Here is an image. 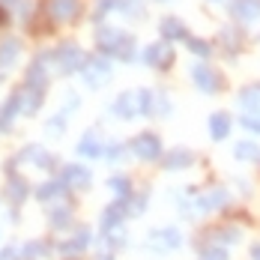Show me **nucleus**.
Masks as SVG:
<instances>
[{"mask_svg":"<svg viewBox=\"0 0 260 260\" xmlns=\"http://www.w3.org/2000/svg\"><path fill=\"white\" fill-rule=\"evenodd\" d=\"M182 245V234L177 228H156L153 234H150V248L153 251H177Z\"/></svg>","mask_w":260,"mask_h":260,"instance_id":"9","label":"nucleus"},{"mask_svg":"<svg viewBox=\"0 0 260 260\" xmlns=\"http://www.w3.org/2000/svg\"><path fill=\"white\" fill-rule=\"evenodd\" d=\"M158 57H161V42H156V45H150V48L144 51V57H141V60H144L147 66H153V69H158Z\"/></svg>","mask_w":260,"mask_h":260,"instance_id":"35","label":"nucleus"},{"mask_svg":"<svg viewBox=\"0 0 260 260\" xmlns=\"http://www.w3.org/2000/svg\"><path fill=\"white\" fill-rule=\"evenodd\" d=\"M158 33H161V39L165 42H185L188 39V30H185V24H182L180 18H174V15H168V18H161L158 21Z\"/></svg>","mask_w":260,"mask_h":260,"instance_id":"14","label":"nucleus"},{"mask_svg":"<svg viewBox=\"0 0 260 260\" xmlns=\"http://www.w3.org/2000/svg\"><path fill=\"white\" fill-rule=\"evenodd\" d=\"M72 221H75L72 207H54L48 212V224H51V231H57V234H66L72 228Z\"/></svg>","mask_w":260,"mask_h":260,"instance_id":"21","label":"nucleus"},{"mask_svg":"<svg viewBox=\"0 0 260 260\" xmlns=\"http://www.w3.org/2000/svg\"><path fill=\"white\" fill-rule=\"evenodd\" d=\"M239 105H242V108H248V114H257V117H260V84H257V87L242 90V93H239Z\"/></svg>","mask_w":260,"mask_h":260,"instance_id":"29","label":"nucleus"},{"mask_svg":"<svg viewBox=\"0 0 260 260\" xmlns=\"http://www.w3.org/2000/svg\"><path fill=\"white\" fill-rule=\"evenodd\" d=\"M207 236H209V242H212V245L218 242V245H224V248H228V245H236V242H239V228L224 224V228H215V231L207 234Z\"/></svg>","mask_w":260,"mask_h":260,"instance_id":"27","label":"nucleus"},{"mask_svg":"<svg viewBox=\"0 0 260 260\" xmlns=\"http://www.w3.org/2000/svg\"><path fill=\"white\" fill-rule=\"evenodd\" d=\"M129 218V201H114V204H108L102 212V221H99V228H102L105 236L117 234L120 231V224Z\"/></svg>","mask_w":260,"mask_h":260,"instance_id":"8","label":"nucleus"},{"mask_svg":"<svg viewBox=\"0 0 260 260\" xmlns=\"http://www.w3.org/2000/svg\"><path fill=\"white\" fill-rule=\"evenodd\" d=\"M123 6H126V0H99V6H96V21H102L108 12L123 9Z\"/></svg>","mask_w":260,"mask_h":260,"instance_id":"32","label":"nucleus"},{"mask_svg":"<svg viewBox=\"0 0 260 260\" xmlns=\"http://www.w3.org/2000/svg\"><path fill=\"white\" fill-rule=\"evenodd\" d=\"M18 96H21V108H24V117H33V114L39 111L42 99H45V93H42V90H33V87H21V90H18Z\"/></svg>","mask_w":260,"mask_h":260,"instance_id":"24","label":"nucleus"},{"mask_svg":"<svg viewBox=\"0 0 260 260\" xmlns=\"http://www.w3.org/2000/svg\"><path fill=\"white\" fill-rule=\"evenodd\" d=\"M147 201H150V194H147V191H141V198H138V194H132V198H129V215H144Z\"/></svg>","mask_w":260,"mask_h":260,"instance_id":"34","label":"nucleus"},{"mask_svg":"<svg viewBox=\"0 0 260 260\" xmlns=\"http://www.w3.org/2000/svg\"><path fill=\"white\" fill-rule=\"evenodd\" d=\"M69 188L63 185V180H48V182H42V185H36V201L39 204H51V201H57V198H63Z\"/></svg>","mask_w":260,"mask_h":260,"instance_id":"19","label":"nucleus"},{"mask_svg":"<svg viewBox=\"0 0 260 260\" xmlns=\"http://www.w3.org/2000/svg\"><path fill=\"white\" fill-rule=\"evenodd\" d=\"M174 60H177L174 45H171V42H165V45H161V57H158V69H161V72H168V69L174 66Z\"/></svg>","mask_w":260,"mask_h":260,"instance_id":"33","label":"nucleus"},{"mask_svg":"<svg viewBox=\"0 0 260 260\" xmlns=\"http://www.w3.org/2000/svg\"><path fill=\"white\" fill-rule=\"evenodd\" d=\"M191 81H194V87H198L201 93H207V96L221 93V87H224L221 72L212 69V66H207V63H194V66H191Z\"/></svg>","mask_w":260,"mask_h":260,"instance_id":"4","label":"nucleus"},{"mask_svg":"<svg viewBox=\"0 0 260 260\" xmlns=\"http://www.w3.org/2000/svg\"><path fill=\"white\" fill-rule=\"evenodd\" d=\"M251 260H260V242H254V245H251Z\"/></svg>","mask_w":260,"mask_h":260,"instance_id":"41","label":"nucleus"},{"mask_svg":"<svg viewBox=\"0 0 260 260\" xmlns=\"http://www.w3.org/2000/svg\"><path fill=\"white\" fill-rule=\"evenodd\" d=\"M6 198L12 201V207H21L27 198H30V185H27V180L18 174H9V180H6Z\"/></svg>","mask_w":260,"mask_h":260,"instance_id":"16","label":"nucleus"},{"mask_svg":"<svg viewBox=\"0 0 260 260\" xmlns=\"http://www.w3.org/2000/svg\"><path fill=\"white\" fill-rule=\"evenodd\" d=\"M231 117L224 114V111H218V114H212L209 117V138L212 141H228V135H231Z\"/></svg>","mask_w":260,"mask_h":260,"instance_id":"22","label":"nucleus"},{"mask_svg":"<svg viewBox=\"0 0 260 260\" xmlns=\"http://www.w3.org/2000/svg\"><path fill=\"white\" fill-rule=\"evenodd\" d=\"M0 260H21V245H9L0 251Z\"/></svg>","mask_w":260,"mask_h":260,"instance_id":"38","label":"nucleus"},{"mask_svg":"<svg viewBox=\"0 0 260 260\" xmlns=\"http://www.w3.org/2000/svg\"><path fill=\"white\" fill-rule=\"evenodd\" d=\"M24 87H33V90H42L48 87V69H45V60H33L30 69L24 72Z\"/></svg>","mask_w":260,"mask_h":260,"instance_id":"18","label":"nucleus"},{"mask_svg":"<svg viewBox=\"0 0 260 260\" xmlns=\"http://www.w3.org/2000/svg\"><path fill=\"white\" fill-rule=\"evenodd\" d=\"M191 165H194V153L185 150V147H174V150H168V153L161 156V168H165V171H185V168H191Z\"/></svg>","mask_w":260,"mask_h":260,"instance_id":"11","label":"nucleus"},{"mask_svg":"<svg viewBox=\"0 0 260 260\" xmlns=\"http://www.w3.org/2000/svg\"><path fill=\"white\" fill-rule=\"evenodd\" d=\"M231 15L242 24H251L260 18V0H234L231 3Z\"/></svg>","mask_w":260,"mask_h":260,"instance_id":"13","label":"nucleus"},{"mask_svg":"<svg viewBox=\"0 0 260 260\" xmlns=\"http://www.w3.org/2000/svg\"><path fill=\"white\" fill-rule=\"evenodd\" d=\"M228 201H231V194H228L224 188H212V191H207V194H201V198H198V212L209 215V212L221 209Z\"/></svg>","mask_w":260,"mask_h":260,"instance_id":"17","label":"nucleus"},{"mask_svg":"<svg viewBox=\"0 0 260 260\" xmlns=\"http://www.w3.org/2000/svg\"><path fill=\"white\" fill-rule=\"evenodd\" d=\"M111 114H114V117H120V120L141 117V114H138V90H129V93H123L117 102L111 105Z\"/></svg>","mask_w":260,"mask_h":260,"instance_id":"12","label":"nucleus"},{"mask_svg":"<svg viewBox=\"0 0 260 260\" xmlns=\"http://www.w3.org/2000/svg\"><path fill=\"white\" fill-rule=\"evenodd\" d=\"M45 15L54 24H69V21H75L81 15V3L78 0H48L45 3Z\"/></svg>","mask_w":260,"mask_h":260,"instance_id":"7","label":"nucleus"},{"mask_svg":"<svg viewBox=\"0 0 260 260\" xmlns=\"http://www.w3.org/2000/svg\"><path fill=\"white\" fill-rule=\"evenodd\" d=\"M129 150L141 158V161H161V156H165L161 138H158L156 132H141L138 138H132Z\"/></svg>","mask_w":260,"mask_h":260,"instance_id":"2","label":"nucleus"},{"mask_svg":"<svg viewBox=\"0 0 260 260\" xmlns=\"http://www.w3.org/2000/svg\"><path fill=\"white\" fill-rule=\"evenodd\" d=\"M234 156L239 161H260V147L257 141H239L234 147Z\"/></svg>","mask_w":260,"mask_h":260,"instance_id":"28","label":"nucleus"},{"mask_svg":"<svg viewBox=\"0 0 260 260\" xmlns=\"http://www.w3.org/2000/svg\"><path fill=\"white\" fill-rule=\"evenodd\" d=\"M18 3H21V0H0L3 9H12V6H18Z\"/></svg>","mask_w":260,"mask_h":260,"instance_id":"40","label":"nucleus"},{"mask_svg":"<svg viewBox=\"0 0 260 260\" xmlns=\"http://www.w3.org/2000/svg\"><path fill=\"white\" fill-rule=\"evenodd\" d=\"M185 48L191 54H198V57H209L212 54V45H209L207 39H201V36H188L185 39Z\"/></svg>","mask_w":260,"mask_h":260,"instance_id":"30","label":"nucleus"},{"mask_svg":"<svg viewBox=\"0 0 260 260\" xmlns=\"http://www.w3.org/2000/svg\"><path fill=\"white\" fill-rule=\"evenodd\" d=\"M78 156H90V158L105 156V144L96 138V132H84V138L78 144Z\"/></svg>","mask_w":260,"mask_h":260,"instance_id":"25","label":"nucleus"},{"mask_svg":"<svg viewBox=\"0 0 260 260\" xmlns=\"http://www.w3.org/2000/svg\"><path fill=\"white\" fill-rule=\"evenodd\" d=\"M6 21H9V12H6V9H3V6H0V27L6 24Z\"/></svg>","mask_w":260,"mask_h":260,"instance_id":"42","label":"nucleus"},{"mask_svg":"<svg viewBox=\"0 0 260 260\" xmlns=\"http://www.w3.org/2000/svg\"><path fill=\"white\" fill-rule=\"evenodd\" d=\"M60 180H63V185H66L69 191H87V188L93 185V174H90V168H87V165L72 161V165H63Z\"/></svg>","mask_w":260,"mask_h":260,"instance_id":"5","label":"nucleus"},{"mask_svg":"<svg viewBox=\"0 0 260 260\" xmlns=\"http://www.w3.org/2000/svg\"><path fill=\"white\" fill-rule=\"evenodd\" d=\"M108 188H111V194H114L117 201H129L132 194H135V188H132V180H129V177H123V174L111 177V180H108Z\"/></svg>","mask_w":260,"mask_h":260,"instance_id":"26","label":"nucleus"},{"mask_svg":"<svg viewBox=\"0 0 260 260\" xmlns=\"http://www.w3.org/2000/svg\"><path fill=\"white\" fill-rule=\"evenodd\" d=\"M105 156L111 158V161H114V158L120 161V158L126 156V147H123V144H108V147H105Z\"/></svg>","mask_w":260,"mask_h":260,"instance_id":"37","label":"nucleus"},{"mask_svg":"<svg viewBox=\"0 0 260 260\" xmlns=\"http://www.w3.org/2000/svg\"><path fill=\"white\" fill-rule=\"evenodd\" d=\"M54 251H57V245L54 242H45V239H30L21 245V260H45L51 257Z\"/></svg>","mask_w":260,"mask_h":260,"instance_id":"15","label":"nucleus"},{"mask_svg":"<svg viewBox=\"0 0 260 260\" xmlns=\"http://www.w3.org/2000/svg\"><path fill=\"white\" fill-rule=\"evenodd\" d=\"M51 57L57 60V69L66 72V75H72V72H84V66H87V54L81 51L78 45H72V42H63Z\"/></svg>","mask_w":260,"mask_h":260,"instance_id":"3","label":"nucleus"},{"mask_svg":"<svg viewBox=\"0 0 260 260\" xmlns=\"http://www.w3.org/2000/svg\"><path fill=\"white\" fill-rule=\"evenodd\" d=\"M66 126V114H57L54 120H48V129H63Z\"/></svg>","mask_w":260,"mask_h":260,"instance_id":"39","label":"nucleus"},{"mask_svg":"<svg viewBox=\"0 0 260 260\" xmlns=\"http://www.w3.org/2000/svg\"><path fill=\"white\" fill-rule=\"evenodd\" d=\"M108 78H111V60H108V57H87L84 81H87L90 87H102Z\"/></svg>","mask_w":260,"mask_h":260,"instance_id":"10","label":"nucleus"},{"mask_svg":"<svg viewBox=\"0 0 260 260\" xmlns=\"http://www.w3.org/2000/svg\"><path fill=\"white\" fill-rule=\"evenodd\" d=\"M18 158H30V161H33V168H39V171H51V168H54V156L48 153V150H42L39 144L24 147V153H21Z\"/></svg>","mask_w":260,"mask_h":260,"instance_id":"20","label":"nucleus"},{"mask_svg":"<svg viewBox=\"0 0 260 260\" xmlns=\"http://www.w3.org/2000/svg\"><path fill=\"white\" fill-rule=\"evenodd\" d=\"M96 260H114V251L108 248V251H102V254H99V257H96Z\"/></svg>","mask_w":260,"mask_h":260,"instance_id":"43","label":"nucleus"},{"mask_svg":"<svg viewBox=\"0 0 260 260\" xmlns=\"http://www.w3.org/2000/svg\"><path fill=\"white\" fill-rule=\"evenodd\" d=\"M18 54H21V39L6 36V39L0 42V69H9V66L18 60Z\"/></svg>","mask_w":260,"mask_h":260,"instance_id":"23","label":"nucleus"},{"mask_svg":"<svg viewBox=\"0 0 260 260\" xmlns=\"http://www.w3.org/2000/svg\"><path fill=\"white\" fill-rule=\"evenodd\" d=\"M63 260H81V257H63Z\"/></svg>","mask_w":260,"mask_h":260,"instance_id":"44","label":"nucleus"},{"mask_svg":"<svg viewBox=\"0 0 260 260\" xmlns=\"http://www.w3.org/2000/svg\"><path fill=\"white\" fill-rule=\"evenodd\" d=\"M90 245H93V231H90V228H78L72 236H66V239L57 242V251H60L63 257H81Z\"/></svg>","mask_w":260,"mask_h":260,"instance_id":"6","label":"nucleus"},{"mask_svg":"<svg viewBox=\"0 0 260 260\" xmlns=\"http://www.w3.org/2000/svg\"><path fill=\"white\" fill-rule=\"evenodd\" d=\"M239 123H242L248 132H257V135H260V117H257V114H242V117H239Z\"/></svg>","mask_w":260,"mask_h":260,"instance_id":"36","label":"nucleus"},{"mask_svg":"<svg viewBox=\"0 0 260 260\" xmlns=\"http://www.w3.org/2000/svg\"><path fill=\"white\" fill-rule=\"evenodd\" d=\"M96 45L102 57H117L123 63L138 60V45H135V36L120 30V27H99L96 30Z\"/></svg>","mask_w":260,"mask_h":260,"instance_id":"1","label":"nucleus"},{"mask_svg":"<svg viewBox=\"0 0 260 260\" xmlns=\"http://www.w3.org/2000/svg\"><path fill=\"white\" fill-rule=\"evenodd\" d=\"M198 260H228V248L224 245H204L201 248V254H198Z\"/></svg>","mask_w":260,"mask_h":260,"instance_id":"31","label":"nucleus"}]
</instances>
